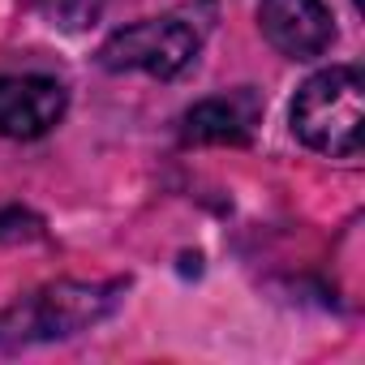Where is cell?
Instances as JSON below:
<instances>
[{
    "mask_svg": "<svg viewBox=\"0 0 365 365\" xmlns=\"http://www.w3.org/2000/svg\"><path fill=\"white\" fill-rule=\"evenodd\" d=\"M258 120V99L250 91L202 99L185 112V142H211V146H241L250 142Z\"/></svg>",
    "mask_w": 365,
    "mask_h": 365,
    "instance_id": "cell-6",
    "label": "cell"
},
{
    "mask_svg": "<svg viewBox=\"0 0 365 365\" xmlns=\"http://www.w3.org/2000/svg\"><path fill=\"white\" fill-rule=\"evenodd\" d=\"M258 26L288 61H314L335 39L331 9L322 0H258Z\"/></svg>",
    "mask_w": 365,
    "mask_h": 365,
    "instance_id": "cell-5",
    "label": "cell"
},
{
    "mask_svg": "<svg viewBox=\"0 0 365 365\" xmlns=\"http://www.w3.org/2000/svg\"><path fill=\"white\" fill-rule=\"evenodd\" d=\"M69 95L48 73H5L0 78V138H43L61 125Z\"/></svg>",
    "mask_w": 365,
    "mask_h": 365,
    "instance_id": "cell-4",
    "label": "cell"
},
{
    "mask_svg": "<svg viewBox=\"0 0 365 365\" xmlns=\"http://www.w3.org/2000/svg\"><path fill=\"white\" fill-rule=\"evenodd\" d=\"M361 116H365V86L356 65H331L314 73L292 99V133L331 159L361 155Z\"/></svg>",
    "mask_w": 365,
    "mask_h": 365,
    "instance_id": "cell-1",
    "label": "cell"
},
{
    "mask_svg": "<svg viewBox=\"0 0 365 365\" xmlns=\"http://www.w3.org/2000/svg\"><path fill=\"white\" fill-rule=\"evenodd\" d=\"M116 292H120V284H56L0 318V339L26 344V339L78 335L116 305Z\"/></svg>",
    "mask_w": 365,
    "mask_h": 365,
    "instance_id": "cell-3",
    "label": "cell"
},
{
    "mask_svg": "<svg viewBox=\"0 0 365 365\" xmlns=\"http://www.w3.org/2000/svg\"><path fill=\"white\" fill-rule=\"evenodd\" d=\"M207 26L190 22V14H163V18H142L125 31H116L99 48V65L108 73H150V78H176L198 48H202Z\"/></svg>",
    "mask_w": 365,
    "mask_h": 365,
    "instance_id": "cell-2",
    "label": "cell"
}]
</instances>
